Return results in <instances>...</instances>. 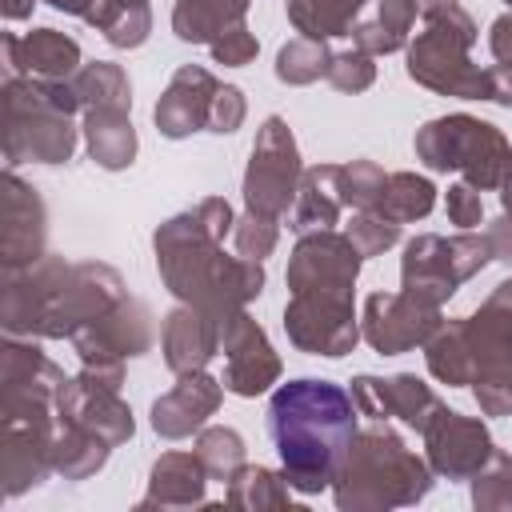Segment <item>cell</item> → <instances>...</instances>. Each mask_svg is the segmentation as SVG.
I'll return each instance as SVG.
<instances>
[{"mask_svg":"<svg viewBox=\"0 0 512 512\" xmlns=\"http://www.w3.org/2000/svg\"><path fill=\"white\" fill-rule=\"evenodd\" d=\"M372 0H288V24L308 40L352 36Z\"/></svg>","mask_w":512,"mask_h":512,"instance_id":"4dcf8cb0","label":"cell"},{"mask_svg":"<svg viewBox=\"0 0 512 512\" xmlns=\"http://www.w3.org/2000/svg\"><path fill=\"white\" fill-rule=\"evenodd\" d=\"M324 80H328L336 92H352V96H356V92L372 88V80H376V64H372L368 52H360V48H344V52H332Z\"/></svg>","mask_w":512,"mask_h":512,"instance_id":"7bdbcfd3","label":"cell"},{"mask_svg":"<svg viewBox=\"0 0 512 512\" xmlns=\"http://www.w3.org/2000/svg\"><path fill=\"white\" fill-rule=\"evenodd\" d=\"M504 4H508V12H512V0H504Z\"/></svg>","mask_w":512,"mask_h":512,"instance_id":"6f0895ef","label":"cell"},{"mask_svg":"<svg viewBox=\"0 0 512 512\" xmlns=\"http://www.w3.org/2000/svg\"><path fill=\"white\" fill-rule=\"evenodd\" d=\"M484 236H488V244H492V260H500V264L512 268V220L500 216L496 224L484 228Z\"/></svg>","mask_w":512,"mask_h":512,"instance_id":"681fc988","label":"cell"},{"mask_svg":"<svg viewBox=\"0 0 512 512\" xmlns=\"http://www.w3.org/2000/svg\"><path fill=\"white\" fill-rule=\"evenodd\" d=\"M424 360L428 372L448 384V388H464L472 384V352L464 340V324L460 320H440V328L424 340Z\"/></svg>","mask_w":512,"mask_h":512,"instance_id":"d6a6232c","label":"cell"},{"mask_svg":"<svg viewBox=\"0 0 512 512\" xmlns=\"http://www.w3.org/2000/svg\"><path fill=\"white\" fill-rule=\"evenodd\" d=\"M44 4H52L56 12H68V16H80L84 20V12H88L92 0H44Z\"/></svg>","mask_w":512,"mask_h":512,"instance_id":"816d5d0a","label":"cell"},{"mask_svg":"<svg viewBox=\"0 0 512 512\" xmlns=\"http://www.w3.org/2000/svg\"><path fill=\"white\" fill-rule=\"evenodd\" d=\"M72 88L80 96V112L84 108H132L128 72L120 64H112V60L80 64V72L72 76Z\"/></svg>","mask_w":512,"mask_h":512,"instance_id":"d590c367","label":"cell"},{"mask_svg":"<svg viewBox=\"0 0 512 512\" xmlns=\"http://www.w3.org/2000/svg\"><path fill=\"white\" fill-rule=\"evenodd\" d=\"M84 140L88 156L108 172H120L136 160V128L128 108H84Z\"/></svg>","mask_w":512,"mask_h":512,"instance_id":"83f0119b","label":"cell"},{"mask_svg":"<svg viewBox=\"0 0 512 512\" xmlns=\"http://www.w3.org/2000/svg\"><path fill=\"white\" fill-rule=\"evenodd\" d=\"M232 224V204L224 196H204L188 212L164 220L152 236L164 288L180 304H196L216 320L240 312L264 292V260L224 252V236H232Z\"/></svg>","mask_w":512,"mask_h":512,"instance_id":"6da1fadb","label":"cell"},{"mask_svg":"<svg viewBox=\"0 0 512 512\" xmlns=\"http://www.w3.org/2000/svg\"><path fill=\"white\" fill-rule=\"evenodd\" d=\"M432 464L416 456L392 428L388 420H376V428H364L352 436L336 464L332 496L336 508L344 512H380V508H400L416 504L432 492Z\"/></svg>","mask_w":512,"mask_h":512,"instance_id":"277c9868","label":"cell"},{"mask_svg":"<svg viewBox=\"0 0 512 512\" xmlns=\"http://www.w3.org/2000/svg\"><path fill=\"white\" fill-rule=\"evenodd\" d=\"M476 36V20L460 4L424 16V32L408 44V76L440 96L492 100V68H480L468 56Z\"/></svg>","mask_w":512,"mask_h":512,"instance_id":"52a82bcc","label":"cell"},{"mask_svg":"<svg viewBox=\"0 0 512 512\" xmlns=\"http://www.w3.org/2000/svg\"><path fill=\"white\" fill-rule=\"evenodd\" d=\"M36 0H4V20H24Z\"/></svg>","mask_w":512,"mask_h":512,"instance_id":"f5cc1de1","label":"cell"},{"mask_svg":"<svg viewBox=\"0 0 512 512\" xmlns=\"http://www.w3.org/2000/svg\"><path fill=\"white\" fill-rule=\"evenodd\" d=\"M4 64L8 76L72 80L80 72V44L56 28H32L24 36L4 32Z\"/></svg>","mask_w":512,"mask_h":512,"instance_id":"cb8c5ba5","label":"cell"},{"mask_svg":"<svg viewBox=\"0 0 512 512\" xmlns=\"http://www.w3.org/2000/svg\"><path fill=\"white\" fill-rule=\"evenodd\" d=\"M352 392L332 380H288L268 400V432L280 452V472L292 492L316 496L332 488L336 464L352 444L356 428Z\"/></svg>","mask_w":512,"mask_h":512,"instance_id":"3957f363","label":"cell"},{"mask_svg":"<svg viewBox=\"0 0 512 512\" xmlns=\"http://www.w3.org/2000/svg\"><path fill=\"white\" fill-rule=\"evenodd\" d=\"M220 92V80L204 68V64H180L164 88V96L152 108L156 132L168 140H184L200 128H208L212 116V100Z\"/></svg>","mask_w":512,"mask_h":512,"instance_id":"7402d4cb","label":"cell"},{"mask_svg":"<svg viewBox=\"0 0 512 512\" xmlns=\"http://www.w3.org/2000/svg\"><path fill=\"white\" fill-rule=\"evenodd\" d=\"M492 104L512 108V68L508 64H492Z\"/></svg>","mask_w":512,"mask_h":512,"instance_id":"f907efd6","label":"cell"},{"mask_svg":"<svg viewBox=\"0 0 512 512\" xmlns=\"http://www.w3.org/2000/svg\"><path fill=\"white\" fill-rule=\"evenodd\" d=\"M220 352H224V376L220 380L228 392H236L244 400L268 392L284 372L264 328L244 308L220 320Z\"/></svg>","mask_w":512,"mask_h":512,"instance_id":"2e32d148","label":"cell"},{"mask_svg":"<svg viewBox=\"0 0 512 512\" xmlns=\"http://www.w3.org/2000/svg\"><path fill=\"white\" fill-rule=\"evenodd\" d=\"M208 48H212V60L224 64V68H244V64H252L256 52H260V44H256V36H252V28H248L244 20L232 24L228 32H220Z\"/></svg>","mask_w":512,"mask_h":512,"instance_id":"f6af8a7d","label":"cell"},{"mask_svg":"<svg viewBox=\"0 0 512 512\" xmlns=\"http://www.w3.org/2000/svg\"><path fill=\"white\" fill-rule=\"evenodd\" d=\"M492 260L488 236L460 228L456 236H436L424 232L404 244L400 256V292L424 300V304H444L464 280H472L484 264Z\"/></svg>","mask_w":512,"mask_h":512,"instance_id":"9c48e42d","label":"cell"},{"mask_svg":"<svg viewBox=\"0 0 512 512\" xmlns=\"http://www.w3.org/2000/svg\"><path fill=\"white\" fill-rule=\"evenodd\" d=\"M328 60H332L328 40L296 36V40H288V44L276 52V80H280V84H292V88L312 84V80H320V76L328 72Z\"/></svg>","mask_w":512,"mask_h":512,"instance_id":"74e56055","label":"cell"},{"mask_svg":"<svg viewBox=\"0 0 512 512\" xmlns=\"http://www.w3.org/2000/svg\"><path fill=\"white\" fill-rule=\"evenodd\" d=\"M108 4H128V0H92V4H88V12H84V20H88L92 12H100V8H108Z\"/></svg>","mask_w":512,"mask_h":512,"instance_id":"9f6ffc18","label":"cell"},{"mask_svg":"<svg viewBox=\"0 0 512 512\" xmlns=\"http://www.w3.org/2000/svg\"><path fill=\"white\" fill-rule=\"evenodd\" d=\"M472 352V392L484 416H512V280L460 320Z\"/></svg>","mask_w":512,"mask_h":512,"instance_id":"ba28073f","label":"cell"},{"mask_svg":"<svg viewBox=\"0 0 512 512\" xmlns=\"http://www.w3.org/2000/svg\"><path fill=\"white\" fill-rule=\"evenodd\" d=\"M500 208H504V216L512 220V180H508V184L500 188Z\"/></svg>","mask_w":512,"mask_h":512,"instance_id":"11a10c76","label":"cell"},{"mask_svg":"<svg viewBox=\"0 0 512 512\" xmlns=\"http://www.w3.org/2000/svg\"><path fill=\"white\" fill-rule=\"evenodd\" d=\"M456 0H416V12L420 16H436V12H444V8H452Z\"/></svg>","mask_w":512,"mask_h":512,"instance_id":"db71d44e","label":"cell"},{"mask_svg":"<svg viewBox=\"0 0 512 512\" xmlns=\"http://www.w3.org/2000/svg\"><path fill=\"white\" fill-rule=\"evenodd\" d=\"M112 444H104L100 436L56 420V440H52V472H60L64 480H88L92 472H100L108 464Z\"/></svg>","mask_w":512,"mask_h":512,"instance_id":"1f68e13d","label":"cell"},{"mask_svg":"<svg viewBox=\"0 0 512 512\" xmlns=\"http://www.w3.org/2000/svg\"><path fill=\"white\" fill-rule=\"evenodd\" d=\"M4 164L16 168L24 160L36 164H64L76 152V124L80 96L72 80H32L8 76L4 88Z\"/></svg>","mask_w":512,"mask_h":512,"instance_id":"5b68a950","label":"cell"},{"mask_svg":"<svg viewBox=\"0 0 512 512\" xmlns=\"http://www.w3.org/2000/svg\"><path fill=\"white\" fill-rule=\"evenodd\" d=\"M352 404L360 416L368 420H404L408 428L424 432L436 416H440V396L412 372H396V376H368L360 372L352 380Z\"/></svg>","mask_w":512,"mask_h":512,"instance_id":"ac0fdd59","label":"cell"},{"mask_svg":"<svg viewBox=\"0 0 512 512\" xmlns=\"http://www.w3.org/2000/svg\"><path fill=\"white\" fill-rule=\"evenodd\" d=\"M360 252L356 244L336 228L304 232L288 260V288L292 296L320 292V296H352L360 276Z\"/></svg>","mask_w":512,"mask_h":512,"instance_id":"5bb4252c","label":"cell"},{"mask_svg":"<svg viewBox=\"0 0 512 512\" xmlns=\"http://www.w3.org/2000/svg\"><path fill=\"white\" fill-rule=\"evenodd\" d=\"M276 236H280V220L260 216V212H248V208H244V216H236V224H232V244H236V252L248 256V260L272 256Z\"/></svg>","mask_w":512,"mask_h":512,"instance_id":"b9f144b4","label":"cell"},{"mask_svg":"<svg viewBox=\"0 0 512 512\" xmlns=\"http://www.w3.org/2000/svg\"><path fill=\"white\" fill-rule=\"evenodd\" d=\"M72 348L80 356L76 376L104 384V388H120L124 384V360L144 356L152 348V312L140 300L124 296L116 308H108L104 316L84 324L72 336Z\"/></svg>","mask_w":512,"mask_h":512,"instance_id":"30bf717a","label":"cell"},{"mask_svg":"<svg viewBox=\"0 0 512 512\" xmlns=\"http://www.w3.org/2000/svg\"><path fill=\"white\" fill-rule=\"evenodd\" d=\"M340 176H344V164H316V168H304L300 176V188H296V204L288 212V228L296 236L304 232H316V228H336L340 216H344V188H340Z\"/></svg>","mask_w":512,"mask_h":512,"instance_id":"484cf974","label":"cell"},{"mask_svg":"<svg viewBox=\"0 0 512 512\" xmlns=\"http://www.w3.org/2000/svg\"><path fill=\"white\" fill-rule=\"evenodd\" d=\"M208 468L200 464L196 452H164L152 464L148 476V492L140 500V508H192L204 504V484H208Z\"/></svg>","mask_w":512,"mask_h":512,"instance_id":"4316f807","label":"cell"},{"mask_svg":"<svg viewBox=\"0 0 512 512\" xmlns=\"http://www.w3.org/2000/svg\"><path fill=\"white\" fill-rule=\"evenodd\" d=\"M192 452L200 456L212 480H232L244 468V436L236 428H200Z\"/></svg>","mask_w":512,"mask_h":512,"instance_id":"f35d334b","label":"cell"},{"mask_svg":"<svg viewBox=\"0 0 512 512\" xmlns=\"http://www.w3.org/2000/svg\"><path fill=\"white\" fill-rule=\"evenodd\" d=\"M384 184H388V172L376 160H352V164H344L340 188H344V204L352 212H372L380 204V196H384Z\"/></svg>","mask_w":512,"mask_h":512,"instance_id":"60d3db41","label":"cell"},{"mask_svg":"<svg viewBox=\"0 0 512 512\" xmlns=\"http://www.w3.org/2000/svg\"><path fill=\"white\" fill-rule=\"evenodd\" d=\"M252 0H176L172 8V32L184 44H212L220 32L244 20Z\"/></svg>","mask_w":512,"mask_h":512,"instance_id":"f546056e","label":"cell"},{"mask_svg":"<svg viewBox=\"0 0 512 512\" xmlns=\"http://www.w3.org/2000/svg\"><path fill=\"white\" fill-rule=\"evenodd\" d=\"M440 304H424L408 292H372L360 312V336L380 356H400L424 348V340L440 328Z\"/></svg>","mask_w":512,"mask_h":512,"instance_id":"9a60e30c","label":"cell"},{"mask_svg":"<svg viewBox=\"0 0 512 512\" xmlns=\"http://www.w3.org/2000/svg\"><path fill=\"white\" fill-rule=\"evenodd\" d=\"M56 420L76 424L112 448L132 440V432H136L132 408L120 400V388H104V384H92L84 376H68L64 388L56 392Z\"/></svg>","mask_w":512,"mask_h":512,"instance_id":"ffe728a7","label":"cell"},{"mask_svg":"<svg viewBox=\"0 0 512 512\" xmlns=\"http://www.w3.org/2000/svg\"><path fill=\"white\" fill-rule=\"evenodd\" d=\"M224 400V380L200 372H184L176 380V388H168L156 404H152V428L164 440H184L192 432L204 428V420L220 408Z\"/></svg>","mask_w":512,"mask_h":512,"instance_id":"603a6c76","label":"cell"},{"mask_svg":"<svg viewBox=\"0 0 512 512\" xmlns=\"http://www.w3.org/2000/svg\"><path fill=\"white\" fill-rule=\"evenodd\" d=\"M64 380V368L32 340L8 336L0 352V420H56V392Z\"/></svg>","mask_w":512,"mask_h":512,"instance_id":"7c38bea8","label":"cell"},{"mask_svg":"<svg viewBox=\"0 0 512 512\" xmlns=\"http://www.w3.org/2000/svg\"><path fill=\"white\" fill-rule=\"evenodd\" d=\"M56 420H0V480L4 496L36 488L52 472Z\"/></svg>","mask_w":512,"mask_h":512,"instance_id":"44dd1931","label":"cell"},{"mask_svg":"<svg viewBox=\"0 0 512 512\" xmlns=\"http://www.w3.org/2000/svg\"><path fill=\"white\" fill-rule=\"evenodd\" d=\"M164 364L184 376V372H200L216 352H220V320L196 304H180L164 316Z\"/></svg>","mask_w":512,"mask_h":512,"instance_id":"d4e9b609","label":"cell"},{"mask_svg":"<svg viewBox=\"0 0 512 512\" xmlns=\"http://www.w3.org/2000/svg\"><path fill=\"white\" fill-rule=\"evenodd\" d=\"M444 208H448V220L456 228H476L484 224V200H480V188H472L468 180H456L444 196Z\"/></svg>","mask_w":512,"mask_h":512,"instance_id":"7dc6e473","label":"cell"},{"mask_svg":"<svg viewBox=\"0 0 512 512\" xmlns=\"http://www.w3.org/2000/svg\"><path fill=\"white\" fill-rule=\"evenodd\" d=\"M488 48L496 56V64H508L512 68V12L496 16L492 28H488Z\"/></svg>","mask_w":512,"mask_h":512,"instance_id":"c3c4849f","label":"cell"},{"mask_svg":"<svg viewBox=\"0 0 512 512\" xmlns=\"http://www.w3.org/2000/svg\"><path fill=\"white\" fill-rule=\"evenodd\" d=\"M420 436H424V460L444 480H472L496 448L484 420L460 416V412H448V408H440V416Z\"/></svg>","mask_w":512,"mask_h":512,"instance_id":"d6986e66","label":"cell"},{"mask_svg":"<svg viewBox=\"0 0 512 512\" xmlns=\"http://www.w3.org/2000/svg\"><path fill=\"white\" fill-rule=\"evenodd\" d=\"M300 176H304V164H300L292 128L284 124V116H268L256 128V144L244 168V208L284 220L296 204Z\"/></svg>","mask_w":512,"mask_h":512,"instance_id":"8fae6325","label":"cell"},{"mask_svg":"<svg viewBox=\"0 0 512 512\" xmlns=\"http://www.w3.org/2000/svg\"><path fill=\"white\" fill-rule=\"evenodd\" d=\"M472 504L476 508H512V456L492 448L484 468L472 476Z\"/></svg>","mask_w":512,"mask_h":512,"instance_id":"ab89813d","label":"cell"},{"mask_svg":"<svg viewBox=\"0 0 512 512\" xmlns=\"http://www.w3.org/2000/svg\"><path fill=\"white\" fill-rule=\"evenodd\" d=\"M412 20H416V0H376V12L352 28V48L368 56L400 52L408 44Z\"/></svg>","mask_w":512,"mask_h":512,"instance_id":"f1b7e54d","label":"cell"},{"mask_svg":"<svg viewBox=\"0 0 512 512\" xmlns=\"http://www.w3.org/2000/svg\"><path fill=\"white\" fill-rule=\"evenodd\" d=\"M412 148H416V160L424 168L460 172L480 192H500L512 180V144H508V136L496 124L476 120L468 112L428 120L416 132Z\"/></svg>","mask_w":512,"mask_h":512,"instance_id":"8992f818","label":"cell"},{"mask_svg":"<svg viewBox=\"0 0 512 512\" xmlns=\"http://www.w3.org/2000/svg\"><path fill=\"white\" fill-rule=\"evenodd\" d=\"M84 24H92L112 48H140L152 32V8L148 0H128V4H108L92 12Z\"/></svg>","mask_w":512,"mask_h":512,"instance_id":"8d00e7d4","label":"cell"},{"mask_svg":"<svg viewBox=\"0 0 512 512\" xmlns=\"http://www.w3.org/2000/svg\"><path fill=\"white\" fill-rule=\"evenodd\" d=\"M432 208H436V184L428 176L388 172L384 196H380V204L372 212L384 216V220H392V224H412V220H424Z\"/></svg>","mask_w":512,"mask_h":512,"instance_id":"836d02e7","label":"cell"},{"mask_svg":"<svg viewBox=\"0 0 512 512\" xmlns=\"http://www.w3.org/2000/svg\"><path fill=\"white\" fill-rule=\"evenodd\" d=\"M244 116H248L244 92H240L236 84H220V92H216V100H212L208 132H216V136H228V132H236V128L244 124Z\"/></svg>","mask_w":512,"mask_h":512,"instance_id":"bcb514c9","label":"cell"},{"mask_svg":"<svg viewBox=\"0 0 512 512\" xmlns=\"http://www.w3.org/2000/svg\"><path fill=\"white\" fill-rule=\"evenodd\" d=\"M48 212L32 184H24L12 168L0 176V264L4 272L28 268L44 256Z\"/></svg>","mask_w":512,"mask_h":512,"instance_id":"e0dca14e","label":"cell"},{"mask_svg":"<svg viewBox=\"0 0 512 512\" xmlns=\"http://www.w3.org/2000/svg\"><path fill=\"white\" fill-rule=\"evenodd\" d=\"M228 508H248V512H264V508H292V488L284 480V472L260 468V464H244L224 492Z\"/></svg>","mask_w":512,"mask_h":512,"instance_id":"e575fe53","label":"cell"},{"mask_svg":"<svg viewBox=\"0 0 512 512\" xmlns=\"http://www.w3.org/2000/svg\"><path fill=\"white\" fill-rule=\"evenodd\" d=\"M284 332H288L292 348H300L308 356L340 360L360 340V316L352 308V296L304 292V296H288V304H284Z\"/></svg>","mask_w":512,"mask_h":512,"instance_id":"4fadbf2b","label":"cell"},{"mask_svg":"<svg viewBox=\"0 0 512 512\" xmlns=\"http://www.w3.org/2000/svg\"><path fill=\"white\" fill-rule=\"evenodd\" d=\"M124 296L128 292L116 268L96 260L64 264V256L44 252L36 264L4 272L0 320L8 336L72 340L84 324L116 308Z\"/></svg>","mask_w":512,"mask_h":512,"instance_id":"7a4b0ae2","label":"cell"},{"mask_svg":"<svg viewBox=\"0 0 512 512\" xmlns=\"http://www.w3.org/2000/svg\"><path fill=\"white\" fill-rule=\"evenodd\" d=\"M344 236H348V240L356 244V252L368 260V256L388 252V248L400 240V224H392V220H384V216H376V212H352Z\"/></svg>","mask_w":512,"mask_h":512,"instance_id":"ee69618b","label":"cell"}]
</instances>
